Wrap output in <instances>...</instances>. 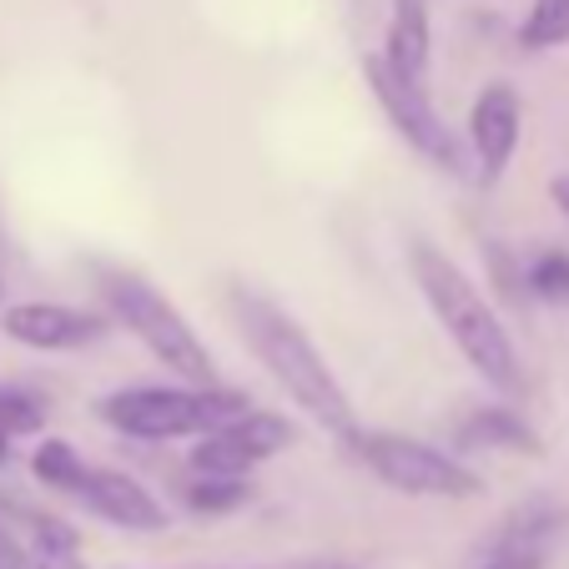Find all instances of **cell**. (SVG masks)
<instances>
[{"instance_id": "ffe728a7", "label": "cell", "mask_w": 569, "mask_h": 569, "mask_svg": "<svg viewBox=\"0 0 569 569\" xmlns=\"http://www.w3.org/2000/svg\"><path fill=\"white\" fill-rule=\"evenodd\" d=\"M549 192H555V207H559V212L569 217V177H555V187H549Z\"/></svg>"}, {"instance_id": "7402d4cb", "label": "cell", "mask_w": 569, "mask_h": 569, "mask_svg": "<svg viewBox=\"0 0 569 569\" xmlns=\"http://www.w3.org/2000/svg\"><path fill=\"white\" fill-rule=\"evenodd\" d=\"M31 569H81V565H71V559H41V565H31Z\"/></svg>"}, {"instance_id": "9c48e42d", "label": "cell", "mask_w": 569, "mask_h": 569, "mask_svg": "<svg viewBox=\"0 0 569 569\" xmlns=\"http://www.w3.org/2000/svg\"><path fill=\"white\" fill-rule=\"evenodd\" d=\"M519 127H525V107H519V91L509 81H489L479 91L469 111V141H473V157L483 167V182H499L519 147Z\"/></svg>"}, {"instance_id": "3957f363", "label": "cell", "mask_w": 569, "mask_h": 569, "mask_svg": "<svg viewBox=\"0 0 569 569\" xmlns=\"http://www.w3.org/2000/svg\"><path fill=\"white\" fill-rule=\"evenodd\" d=\"M237 409H248V398L222 383H141V388H117L101 398V419L127 439L167 443V439H197V433L217 429L222 419H232Z\"/></svg>"}, {"instance_id": "2e32d148", "label": "cell", "mask_w": 569, "mask_h": 569, "mask_svg": "<svg viewBox=\"0 0 569 569\" xmlns=\"http://www.w3.org/2000/svg\"><path fill=\"white\" fill-rule=\"evenodd\" d=\"M569 41V0H535L519 26V46L529 51H549V46Z\"/></svg>"}, {"instance_id": "44dd1931", "label": "cell", "mask_w": 569, "mask_h": 569, "mask_svg": "<svg viewBox=\"0 0 569 569\" xmlns=\"http://www.w3.org/2000/svg\"><path fill=\"white\" fill-rule=\"evenodd\" d=\"M483 569H539V565H529V559H499V555H489V565Z\"/></svg>"}, {"instance_id": "ac0fdd59", "label": "cell", "mask_w": 569, "mask_h": 569, "mask_svg": "<svg viewBox=\"0 0 569 569\" xmlns=\"http://www.w3.org/2000/svg\"><path fill=\"white\" fill-rule=\"evenodd\" d=\"M46 423V403L21 388H0V433L6 439H21V433H41Z\"/></svg>"}, {"instance_id": "603a6c76", "label": "cell", "mask_w": 569, "mask_h": 569, "mask_svg": "<svg viewBox=\"0 0 569 569\" xmlns=\"http://www.w3.org/2000/svg\"><path fill=\"white\" fill-rule=\"evenodd\" d=\"M11 459V439H6V433H0V463Z\"/></svg>"}, {"instance_id": "6da1fadb", "label": "cell", "mask_w": 569, "mask_h": 569, "mask_svg": "<svg viewBox=\"0 0 569 569\" xmlns=\"http://www.w3.org/2000/svg\"><path fill=\"white\" fill-rule=\"evenodd\" d=\"M227 308H232L248 348L258 353V363L288 388L292 403H298L312 423H322L328 433L348 439V433L358 429L353 403H348L343 383L333 378V368L322 363V353L312 348V338L298 328V318H288L278 302H268L252 288H232L227 292Z\"/></svg>"}, {"instance_id": "7a4b0ae2", "label": "cell", "mask_w": 569, "mask_h": 569, "mask_svg": "<svg viewBox=\"0 0 569 569\" xmlns=\"http://www.w3.org/2000/svg\"><path fill=\"white\" fill-rule=\"evenodd\" d=\"M413 278H419L423 298H429V308L439 312V322H443V333L469 358L473 373L489 388H499V393H519V388H525L519 353H515V343H509L505 322L489 308V298L469 282V272L443 258L439 248L419 242V248H413Z\"/></svg>"}, {"instance_id": "ba28073f", "label": "cell", "mask_w": 569, "mask_h": 569, "mask_svg": "<svg viewBox=\"0 0 569 569\" xmlns=\"http://www.w3.org/2000/svg\"><path fill=\"white\" fill-rule=\"evenodd\" d=\"M76 499L117 529H137V535L167 529V505H161L141 479H131V473H121V469H87L81 483H76Z\"/></svg>"}, {"instance_id": "9a60e30c", "label": "cell", "mask_w": 569, "mask_h": 569, "mask_svg": "<svg viewBox=\"0 0 569 569\" xmlns=\"http://www.w3.org/2000/svg\"><path fill=\"white\" fill-rule=\"evenodd\" d=\"M31 473L46 483V489H61V495H76V483H81L87 463H81V453H76L66 439H46L41 449L31 453Z\"/></svg>"}, {"instance_id": "5b68a950", "label": "cell", "mask_w": 569, "mask_h": 569, "mask_svg": "<svg viewBox=\"0 0 569 569\" xmlns=\"http://www.w3.org/2000/svg\"><path fill=\"white\" fill-rule=\"evenodd\" d=\"M353 453L388 483L398 495H413V499H473L483 489V479L469 469L463 459L453 453L433 449L423 439H403V433H348Z\"/></svg>"}, {"instance_id": "cb8c5ba5", "label": "cell", "mask_w": 569, "mask_h": 569, "mask_svg": "<svg viewBox=\"0 0 569 569\" xmlns=\"http://www.w3.org/2000/svg\"><path fill=\"white\" fill-rule=\"evenodd\" d=\"M0 298H6V278H0Z\"/></svg>"}, {"instance_id": "8fae6325", "label": "cell", "mask_w": 569, "mask_h": 569, "mask_svg": "<svg viewBox=\"0 0 569 569\" xmlns=\"http://www.w3.org/2000/svg\"><path fill=\"white\" fill-rule=\"evenodd\" d=\"M217 429L227 433V439L237 443V449H248L252 453V463H262V459H278L282 449H292L298 443V429H292L282 413H272V409H237L232 419H222Z\"/></svg>"}, {"instance_id": "8992f818", "label": "cell", "mask_w": 569, "mask_h": 569, "mask_svg": "<svg viewBox=\"0 0 569 569\" xmlns=\"http://www.w3.org/2000/svg\"><path fill=\"white\" fill-rule=\"evenodd\" d=\"M363 81H368V91L378 97L383 117L393 121L398 137L409 141V147H419L429 161H439L443 172H463V151H459V141L449 137V127L439 121V111L429 107V97H423V81L398 76L393 66L383 61V51L363 56Z\"/></svg>"}, {"instance_id": "52a82bcc", "label": "cell", "mask_w": 569, "mask_h": 569, "mask_svg": "<svg viewBox=\"0 0 569 569\" xmlns=\"http://www.w3.org/2000/svg\"><path fill=\"white\" fill-rule=\"evenodd\" d=\"M0 333L36 353H76L111 333V322L71 302H11L0 312Z\"/></svg>"}, {"instance_id": "7c38bea8", "label": "cell", "mask_w": 569, "mask_h": 569, "mask_svg": "<svg viewBox=\"0 0 569 569\" xmlns=\"http://www.w3.org/2000/svg\"><path fill=\"white\" fill-rule=\"evenodd\" d=\"M463 449H515V453H539V439L515 409H483L459 429Z\"/></svg>"}, {"instance_id": "d6986e66", "label": "cell", "mask_w": 569, "mask_h": 569, "mask_svg": "<svg viewBox=\"0 0 569 569\" xmlns=\"http://www.w3.org/2000/svg\"><path fill=\"white\" fill-rule=\"evenodd\" d=\"M36 549H41L46 559H71L76 555V529L61 525V519H36Z\"/></svg>"}, {"instance_id": "30bf717a", "label": "cell", "mask_w": 569, "mask_h": 569, "mask_svg": "<svg viewBox=\"0 0 569 569\" xmlns=\"http://www.w3.org/2000/svg\"><path fill=\"white\" fill-rule=\"evenodd\" d=\"M383 61L393 66L398 76L423 81V71H429V0H393Z\"/></svg>"}, {"instance_id": "277c9868", "label": "cell", "mask_w": 569, "mask_h": 569, "mask_svg": "<svg viewBox=\"0 0 569 569\" xmlns=\"http://www.w3.org/2000/svg\"><path fill=\"white\" fill-rule=\"evenodd\" d=\"M101 298L117 312L121 328H127L131 338H141V348H147L161 368H172L187 383H217L207 343L192 333V322L161 298L147 278H137V272H127V268H107L101 272Z\"/></svg>"}, {"instance_id": "4fadbf2b", "label": "cell", "mask_w": 569, "mask_h": 569, "mask_svg": "<svg viewBox=\"0 0 569 569\" xmlns=\"http://www.w3.org/2000/svg\"><path fill=\"white\" fill-rule=\"evenodd\" d=\"M187 463H192V473H222V479H248V473L258 469V463H252V453L237 449L222 429L197 433V449L187 453Z\"/></svg>"}, {"instance_id": "5bb4252c", "label": "cell", "mask_w": 569, "mask_h": 569, "mask_svg": "<svg viewBox=\"0 0 569 569\" xmlns=\"http://www.w3.org/2000/svg\"><path fill=\"white\" fill-rule=\"evenodd\" d=\"M248 479H222V473H197L192 483H182L187 509H197V515H232L248 505Z\"/></svg>"}, {"instance_id": "e0dca14e", "label": "cell", "mask_w": 569, "mask_h": 569, "mask_svg": "<svg viewBox=\"0 0 569 569\" xmlns=\"http://www.w3.org/2000/svg\"><path fill=\"white\" fill-rule=\"evenodd\" d=\"M525 282H529V292H535L539 302L569 308V252H559V248L535 252V262H529Z\"/></svg>"}]
</instances>
